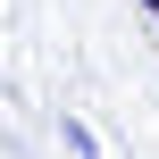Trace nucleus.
Wrapping results in <instances>:
<instances>
[{
  "instance_id": "f257e3e1",
  "label": "nucleus",
  "mask_w": 159,
  "mask_h": 159,
  "mask_svg": "<svg viewBox=\"0 0 159 159\" xmlns=\"http://www.w3.org/2000/svg\"><path fill=\"white\" fill-rule=\"evenodd\" d=\"M59 143H67V159H92V126H84V117H67V126H59Z\"/></svg>"
}]
</instances>
